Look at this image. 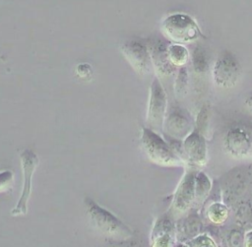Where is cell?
Returning a JSON list of instances; mask_svg holds the SVG:
<instances>
[{
    "label": "cell",
    "instance_id": "6da1fadb",
    "mask_svg": "<svg viewBox=\"0 0 252 247\" xmlns=\"http://www.w3.org/2000/svg\"><path fill=\"white\" fill-rule=\"evenodd\" d=\"M84 206L90 223L100 234L116 241H126L133 236L132 230L122 220L91 198H85Z\"/></svg>",
    "mask_w": 252,
    "mask_h": 247
},
{
    "label": "cell",
    "instance_id": "7a4b0ae2",
    "mask_svg": "<svg viewBox=\"0 0 252 247\" xmlns=\"http://www.w3.org/2000/svg\"><path fill=\"white\" fill-rule=\"evenodd\" d=\"M141 144L149 159L158 165L171 167L181 166L184 163L174 148L150 128H142Z\"/></svg>",
    "mask_w": 252,
    "mask_h": 247
},
{
    "label": "cell",
    "instance_id": "3957f363",
    "mask_svg": "<svg viewBox=\"0 0 252 247\" xmlns=\"http://www.w3.org/2000/svg\"><path fill=\"white\" fill-rule=\"evenodd\" d=\"M161 31L174 43L191 42L202 36L197 23L187 14L175 13L167 16L161 24Z\"/></svg>",
    "mask_w": 252,
    "mask_h": 247
},
{
    "label": "cell",
    "instance_id": "277c9868",
    "mask_svg": "<svg viewBox=\"0 0 252 247\" xmlns=\"http://www.w3.org/2000/svg\"><path fill=\"white\" fill-rule=\"evenodd\" d=\"M20 161L23 172V186L19 201L10 212L12 216H21L28 214V205L32 194V176L39 163V158L33 151L26 149L20 152Z\"/></svg>",
    "mask_w": 252,
    "mask_h": 247
},
{
    "label": "cell",
    "instance_id": "5b68a950",
    "mask_svg": "<svg viewBox=\"0 0 252 247\" xmlns=\"http://www.w3.org/2000/svg\"><path fill=\"white\" fill-rule=\"evenodd\" d=\"M166 116V93L159 82V80L155 77L151 88H150V97L149 105L147 110V122L150 129H161L165 122Z\"/></svg>",
    "mask_w": 252,
    "mask_h": 247
},
{
    "label": "cell",
    "instance_id": "8992f818",
    "mask_svg": "<svg viewBox=\"0 0 252 247\" xmlns=\"http://www.w3.org/2000/svg\"><path fill=\"white\" fill-rule=\"evenodd\" d=\"M241 74V68L236 58L229 52L219 56L213 68V78L216 85L222 89H230L236 85Z\"/></svg>",
    "mask_w": 252,
    "mask_h": 247
},
{
    "label": "cell",
    "instance_id": "52a82bcc",
    "mask_svg": "<svg viewBox=\"0 0 252 247\" xmlns=\"http://www.w3.org/2000/svg\"><path fill=\"white\" fill-rule=\"evenodd\" d=\"M197 172L188 170L180 180L173 196L171 213L174 216H182L195 205V180Z\"/></svg>",
    "mask_w": 252,
    "mask_h": 247
},
{
    "label": "cell",
    "instance_id": "ba28073f",
    "mask_svg": "<svg viewBox=\"0 0 252 247\" xmlns=\"http://www.w3.org/2000/svg\"><path fill=\"white\" fill-rule=\"evenodd\" d=\"M184 163L193 167H202L207 163L208 152L204 136L197 129L193 130L182 143Z\"/></svg>",
    "mask_w": 252,
    "mask_h": 247
},
{
    "label": "cell",
    "instance_id": "9c48e42d",
    "mask_svg": "<svg viewBox=\"0 0 252 247\" xmlns=\"http://www.w3.org/2000/svg\"><path fill=\"white\" fill-rule=\"evenodd\" d=\"M120 51L131 67L141 75L146 74L152 65L149 48L138 40H129L120 46Z\"/></svg>",
    "mask_w": 252,
    "mask_h": 247
},
{
    "label": "cell",
    "instance_id": "30bf717a",
    "mask_svg": "<svg viewBox=\"0 0 252 247\" xmlns=\"http://www.w3.org/2000/svg\"><path fill=\"white\" fill-rule=\"evenodd\" d=\"M224 149L234 157L247 155L252 148L251 136L247 129L241 126L231 127L224 136Z\"/></svg>",
    "mask_w": 252,
    "mask_h": 247
},
{
    "label": "cell",
    "instance_id": "8fae6325",
    "mask_svg": "<svg viewBox=\"0 0 252 247\" xmlns=\"http://www.w3.org/2000/svg\"><path fill=\"white\" fill-rule=\"evenodd\" d=\"M168 45L161 40H157L152 44L150 50L152 65L157 73L161 77H167L173 73L175 66L170 62L168 56Z\"/></svg>",
    "mask_w": 252,
    "mask_h": 247
},
{
    "label": "cell",
    "instance_id": "7c38bea8",
    "mask_svg": "<svg viewBox=\"0 0 252 247\" xmlns=\"http://www.w3.org/2000/svg\"><path fill=\"white\" fill-rule=\"evenodd\" d=\"M174 227L171 220L161 216L155 222L151 233V247H173Z\"/></svg>",
    "mask_w": 252,
    "mask_h": 247
},
{
    "label": "cell",
    "instance_id": "4fadbf2b",
    "mask_svg": "<svg viewBox=\"0 0 252 247\" xmlns=\"http://www.w3.org/2000/svg\"><path fill=\"white\" fill-rule=\"evenodd\" d=\"M164 126L167 134L173 138H186L191 133L190 117L181 109L172 110L165 118Z\"/></svg>",
    "mask_w": 252,
    "mask_h": 247
},
{
    "label": "cell",
    "instance_id": "5bb4252c",
    "mask_svg": "<svg viewBox=\"0 0 252 247\" xmlns=\"http://www.w3.org/2000/svg\"><path fill=\"white\" fill-rule=\"evenodd\" d=\"M212 182L204 172H197L195 180V205H202L210 194Z\"/></svg>",
    "mask_w": 252,
    "mask_h": 247
},
{
    "label": "cell",
    "instance_id": "9a60e30c",
    "mask_svg": "<svg viewBox=\"0 0 252 247\" xmlns=\"http://www.w3.org/2000/svg\"><path fill=\"white\" fill-rule=\"evenodd\" d=\"M168 56L170 62L175 67H184L189 60V52L187 48L178 43H170L168 45Z\"/></svg>",
    "mask_w": 252,
    "mask_h": 247
},
{
    "label": "cell",
    "instance_id": "2e32d148",
    "mask_svg": "<svg viewBox=\"0 0 252 247\" xmlns=\"http://www.w3.org/2000/svg\"><path fill=\"white\" fill-rule=\"evenodd\" d=\"M207 216L213 223L221 224L228 217V209L221 203H213L207 210Z\"/></svg>",
    "mask_w": 252,
    "mask_h": 247
},
{
    "label": "cell",
    "instance_id": "e0dca14e",
    "mask_svg": "<svg viewBox=\"0 0 252 247\" xmlns=\"http://www.w3.org/2000/svg\"><path fill=\"white\" fill-rule=\"evenodd\" d=\"M188 87V73L186 67H181L178 71L176 80L174 82V93L177 97L184 96L187 93Z\"/></svg>",
    "mask_w": 252,
    "mask_h": 247
},
{
    "label": "cell",
    "instance_id": "ac0fdd59",
    "mask_svg": "<svg viewBox=\"0 0 252 247\" xmlns=\"http://www.w3.org/2000/svg\"><path fill=\"white\" fill-rule=\"evenodd\" d=\"M192 60H193V66H194V69L196 72L201 73L206 69V66H207L206 55L200 47H198L194 50Z\"/></svg>",
    "mask_w": 252,
    "mask_h": 247
},
{
    "label": "cell",
    "instance_id": "d6986e66",
    "mask_svg": "<svg viewBox=\"0 0 252 247\" xmlns=\"http://www.w3.org/2000/svg\"><path fill=\"white\" fill-rule=\"evenodd\" d=\"M13 180H14V175L12 171L10 170L2 171L0 174V192L4 193L8 191L13 184Z\"/></svg>",
    "mask_w": 252,
    "mask_h": 247
},
{
    "label": "cell",
    "instance_id": "ffe728a7",
    "mask_svg": "<svg viewBox=\"0 0 252 247\" xmlns=\"http://www.w3.org/2000/svg\"><path fill=\"white\" fill-rule=\"evenodd\" d=\"M190 247H217L215 242L207 235H201L188 242Z\"/></svg>",
    "mask_w": 252,
    "mask_h": 247
},
{
    "label": "cell",
    "instance_id": "44dd1931",
    "mask_svg": "<svg viewBox=\"0 0 252 247\" xmlns=\"http://www.w3.org/2000/svg\"><path fill=\"white\" fill-rule=\"evenodd\" d=\"M76 74L81 79H90L93 75V69L92 66L88 63H81L76 67Z\"/></svg>",
    "mask_w": 252,
    "mask_h": 247
},
{
    "label": "cell",
    "instance_id": "7402d4cb",
    "mask_svg": "<svg viewBox=\"0 0 252 247\" xmlns=\"http://www.w3.org/2000/svg\"><path fill=\"white\" fill-rule=\"evenodd\" d=\"M245 247H252V231H249L245 235Z\"/></svg>",
    "mask_w": 252,
    "mask_h": 247
},
{
    "label": "cell",
    "instance_id": "603a6c76",
    "mask_svg": "<svg viewBox=\"0 0 252 247\" xmlns=\"http://www.w3.org/2000/svg\"><path fill=\"white\" fill-rule=\"evenodd\" d=\"M246 106L247 108L252 112V92L249 93V95L247 96V99H246Z\"/></svg>",
    "mask_w": 252,
    "mask_h": 247
},
{
    "label": "cell",
    "instance_id": "cb8c5ba5",
    "mask_svg": "<svg viewBox=\"0 0 252 247\" xmlns=\"http://www.w3.org/2000/svg\"><path fill=\"white\" fill-rule=\"evenodd\" d=\"M179 247H190L189 245H181V246H179Z\"/></svg>",
    "mask_w": 252,
    "mask_h": 247
}]
</instances>
